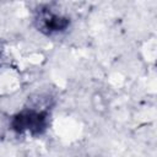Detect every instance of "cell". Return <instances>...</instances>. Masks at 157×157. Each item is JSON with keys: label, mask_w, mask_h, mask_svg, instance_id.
<instances>
[{"label": "cell", "mask_w": 157, "mask_h": 157, "mask_svg": "<svg viewBox=\"0 0 157 157\" xmlns=\"http://www.w3.org/2000/svg\"><path fill=\"white\" fill-rule=\"evenodd\" d=\"M47 124V114L37 110H25L13 119V129L20 132L39 134Z\"/></svg>", "instance_id": "obj_1"}, {"label": "cell", "mask_w": 157, "mask_h": 157, "mask_svg": "<svg viewBox=\"0 0 157 157\" xmlns=\"http://www.w3.org/2000/svg\"><path fill=\"white\" fill-rule=\"evenodd\" d=\"M37 23H38V28L48 34L55 33V32H60L63 29H65L69 25V20L59 16L56 13H53L50 10L45 9L42 10L37 17Z\"/></svg>", "instance_id": "obj_2"}]
</instances>
